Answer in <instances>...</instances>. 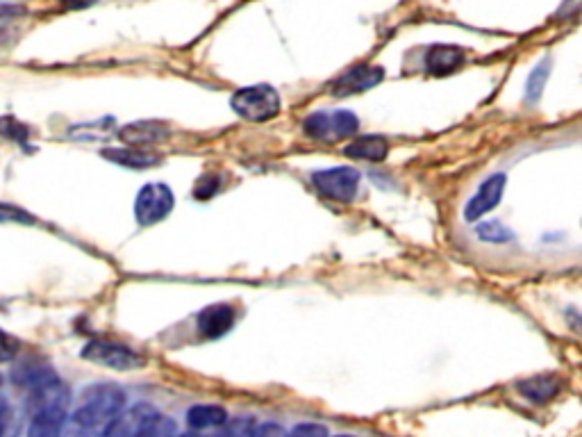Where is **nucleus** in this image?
<instances>
[{
    "label": "nucleus",
    "mask_w": 582,
    "mask_h": 437,
    "mask_svg": "<svg viewBox=\"0 0 582 437\" xmlns=\"http://www.w3.org/2000/svg\"><path fill=\"white\" fill-rule=\"evenodd\" d=\"M103 158L128 169H151L162 162V155H157L155 151H146V148L141 146L107 148V151H103Z\"/></svg>",
    "instance_id": "obj_13"
},
{
    "label": "nucleus",
    "mask_w": 582,
    "mask_h": 437,
    "mask_svg": "<svg viewBox=\"0 0 582 437\" xmlns=\"http://www.w3.org/2000/svg\"><path fill=\"white\" fill-rule=\"evenodd\" d=\"M119 137L123 144L146 148V146H155L164 142V139L169 137V128L155 121H139V123H130V126H123L119 130Z\"/></svg>",
    "instance_id": "obj_12"
},
{
    "label": "nucleus",
    "mask_w": 582,
    "mask_h": 437,
    "mask_svg": "<svg viewBox=\"0 0 582 437\" xmlns=\"http://www.w3.org/2000/svg\"><path fill=\"white\" fill-rule=\"evenodd\" d=\"M289 437H330L328 428L321 424H301L291 431Z\"/></svg>",
    "instance_id": "obj_25"
},
{
    "label": "nucleus",
    "mask_w": 582,
    "mask_h": 437,
    "mask_svg": "<svg viewBox=\"0 0 582 437\" xmlns=\"http://www.w3.org/2000/svg\"><path fill=\"white\" fill-rule=\"evenodd\" d=\"M332 117V139H346L355 137L360 130V119L348 110H337L330 114Z\"/></svg>",
    "instance_id": "obj_19"
},
{
    "label": "nucleus",
    "mask_w": 582,
    "mask_h": 437,
    "mask_svg": "<svg viewBox=\"0 0 582 437\" xmlns=\"http://www.w3.org/2000/svg\"><path fill=\"white\" fill-rule=\"evenodd\" d=\"M344 155L351 160L364 162H385L389 155V142L380 135H364L355 137L351 144L344 148Z\"/></svg>",
    "instance_id": "obj_14"
},
{
    "label": "nucleus",
    "mask_w": 582,
    "mask_h": 437,
    "mask_svg": "<svg viewBox=\"0 0 582 437\" xmlns=\"http://www.w3.org/2000/svg\"><path fill=\"white\" fill-rule=\"evenodd\" d=\"M157 417V410L148 403H139L135 408L121 410L114 417V422L107 428L105 437H139L146 431V426Z\"/></svg>",
    "instance_id": "obj_7"
},
{
    "label": "nucleus",
    "mask_w": 582,
    "mask_h": 437,
    "mask_svg": "<svg viewBox=\"0 0 582 437\" xmlns=\"http://www.w3.org/2000/svg\"><path fill=\"white\" fill-rule=\"evenodd\" d=\"M478 239L485 244H507L514 239V233L503 224V221L492 219L478 226Z\"/></svg>",
    "instance_id": "obj_20"
},
{
    "label": "nucleus",
    "mask_w": 582,
    "mask_h": 437,
    "mask_svg": "<svg viewBox=\"0 0 582 437\" xmlns=\"http://www.w3.org/2000/svg\"><path fill=\"white\" fill-rule=\"evenodd\" d=\"M382 78H385V69L371 67V64H360V67L346 71L344 76H339L335 80V85H332V94L351 96V94L369 92V89L380 85Z\"/></svg>",
    "instance_id": "obj_8"
},
{
    "label": "nucleus",
    "mask_w": 582,
    "mask_h": 437,
    "mask_svg": "<svg viewBox=\"0 0 582 437\" xmlns=\"http://www.w3.org/2000/svg\"><path fill=\"white\" fill-rule=\"evenodd\" d=\"M303 133L307 137L317 139V142H328L332 139V117L328 112H314L303 121Z\"/></svg>",
    "instance_id": "obj_18"
},
{
    "label": "nucleus",
    "mask_w": 582,
    "mask_h": 437,
    "mask_svg": "<svg viewBox=\"0 0 582 437\" xmlns=\"http://www.w3.org/2000/svg\"><path fill=\"white\" fill-rule=\"evenodd\" d=\"M123 406H126V394L116 385L91 387L85 394V403L66 419L62 437H105Z\"/></svg>",
    "instance_id": "obj_1"
},
{
    "label": "nucleus",
    "mask_w": 582,
    "mask_h": 437,
    "mask_svg": "<svg viewBox=\"0 0 582 437\" xmlns=\"http://www.w3.org/2000/svg\"><path fill=\"white\" fill-rule=\"evenodd\" d=\"M582 12V0H564L560 12H557V19H571V16H578Z\"/></svg>",
    "instance_id": "obj_28"
},
{
    "label": "nucleus",
    "mask_w": 582,
    "mask_h": 437,
    "mask_svg": "<svg viewBox=\"0 0 582 437\" xmlns=\"http://www.w3.org/2000/svg\"><path fill=\"white\" fill-rule=\"evenodd\" d=\"M14 383L19 387H28V390H39V387H44L48 383L57 381L55 371L46 365V362H35V360H26L21 362L19 367L14 369Z\"/></svg>",
    "instance_id": "obj_15"
},
{
    "label": "nucleus",
    "mask_w": 582,
    "mask_h": 437,
    "mask_svg": "<svg viewBox=\"0 0 582 437\" xmlns=\"http://www.w3.org/2000/svg\"><path fill=\"white\" fill-rule=\"evenodd\" d=\"M82 358L94 362V365H101L114 371H135L146 367V358L141 356L139 351L130 349L126 344H116V342H105L96 340L89 342L80 353Z\"/></svg>",
    "instance_id": "obj_4"
},
{
    "label": "nucleus",
    "mask_w": 582,
    "mask_h": 437,
    "mask_svg": "<svg viewBox=\"0 0 582 437\" xmlns=\"http://www.w3.org/2000/svg\"><path fill=\"white\" fill-rule=\"evenodd\" d=\"M173 205H176V196L164 183H151L141 187L135 201V217L141 226L160 224L169 217Z\"/></svg>",
    "instance_id": "obj_5"
},
{
    "label": "nucleus",
    "mask_w": 582,
    "mask_h": 437,
    "mask_svg": "<svg viewBox=\"0 0 582 437\" xmlns=\"http://www.w3.org/2000/svg\"><path fill=\"white\" fill-rule=\"evenodd\" d=\"M339 437H353V435H339Z\"/></svg>",
    "instance_id": "obj_34"
},
{
    "label": "nucleus",
    "mask_w": 582,
    "mask_h": 437,
    "mask_svg": "<svg viewBox=\"0 0 582 437\" xmlns=\"http://www.w3.org/2000/svg\"><path fill=\"white\" fill-rule=\"evenodd\" d=\"M66 426V408H46L35 412L28 437H62Z\"/></svg>",
    "instance_id": "obj_16"
},
{
    "label": "nucleus",
    "mask_w": 582,
    "mask_h": 437,
    "mask_svg": "<svg viewBox=\"0 0 582 437\" xmlns=\"http://www.w3.org/2000/svg\"><path fill=\"white\" fill-rule=\"evenodd\" d=\"M187 424L196 431H205V428H219L228 424V412L221 406H194L187 410Z\"/></svg>",
    "instance_id": "obj_17"
},
{
    "label": "nucleus",
    "mask_w": 582,
    "mask_h": 437,
    "mask_svg": "<svg viewBox=\"0 0 582 437\" xmlns=\"http://www.w3.org/2000/svg\"><path fill=\"white\" fill-rule=\"evenodd\" d=\"M139 437H178V424L171 417L157 415Z\"/></svg>",
    "instance_id": "obj_22"
},
{
    "label": "nucleus",
    "mask_w": 582,
    "mask_h": 437,
    "mask_svg": "<svg viewBox=\"0 0 582 437\" xmlns=\"http://www.w3.org/2000/svg\"><path fill=\"white\" fill-rule=\"evenodd\" d=\"M360 171L353 167H332L312 173V185L323 199L335 203H353L360 192Z\"/></svg>",
    "instance_id": "obj_3"
},
{
    "label": "nucleus",
    "mask_w": 582,
    "mask_h": 437,
    "mask_svg": "<svg viewBox=\"0 0 582 437\" xmlns=\"http://www.w3.org/2000/svg\"><path fill=\"white\" fill-rule=\"evenodd\" d=\"M3 39H5V32H3V30H0V41H3Z\"/></svg>",
    "instance_id": "obj_33"
},
{
    "label": "nucleus",
    "mask_w": 582,
    "mask_h": 437,
    "mask_svg": "<svg viewBox=\"0 0 582 437\" xmlns=\"http://www.w3.org/2000/svg\"><path fill=\"white\" fill-rule=\"evenodd\" d=\"M5 217H10V221H21V224H30L32 221L30 214L16 210V208H7V205H0V219L7 221Z\"/></svg>",
    "instance_id": "obj_29"
},
{
    "label": "nucleus",
    "mask_w": 582,
    "mask_h": 437,
    "mask_svg": "<svg viewBox=\"0 0 582 437\" xmlns=\"http://www.w3.org/2000/svg\"><path fill=\"white\" fill-rule=\"evenodd\" d=\"M251 419H235V422L223 424V431H219L212 437H248L251 435Z\"/></svg>",
    "instance_id": "obj_23"
},
{
    "label": "nucleus",
    "mask_w": 582,
    "mask_h": 437,
    "mask_svg": "<svg viewBox=\"0 0 582 437\" xmlns=\"http://www.w3.org/2000/svg\"><path fill=\"white\" fill-rule=\"evenodd\" d=\"M14 433H16V424H14L12 410L3 406L0 408V437H12Z\"/></svg>",
    "instance_id": "obj_26"
},
{
    "label": "nucleus",
    "mask_w": 582,
    "mask_h": 437,
    "mask_svg": "<svg viewBox=\"0 0 582 437\" xmlns=\"http://www.w3.org/2000/svg\"><path fill=\"white\" fill-rule=\"evenodd\" d=\"M232 110H235L241 119L264 123L276 119L282 110L280 94L271 85H253L237 89L230 98Z\"/></svg>",
    "instance_id": "obj_2"
},
{
    "label": "nucleus",
    "mask_w": 582,
    "mask_h": 437,
    "mask_svg": "<svg viewBox=\"0 0 582 437\" xmlns=\"http://www.w3.org/2000/svg\"><path fill=\"white\" fill-rule=\"evenodd\" d=\"M182 437H203V435H196V433H191V435H182Z\"/></svg>",
    "instance_id": "obj_32"
},
{
    "label": "nucleus",
    "mask_w": 582,
    "mask_h": 437,
    "mask_svg": "<svg viewBox=\"0 0 582 437\" xmlns=\"http://www.w3.org/2000/svg\"><path fill=\"white\" fill-rule=\"evenodd\" d=\"M196 326L198 333L207 337V340H216V337L226 335L230 328L235 326V310H232V305L226 303L210 305V308H205L201 315H198Z\"/></svg>",
    "instance_id": "obj_10"
},
{
    "label": "nucleus",
    "mask_w": 582,
    "mask_h": 437,
    "mask_svg": "<svg viewBox=\"0 0 582 437\" xmlns=\"http://www.w3.org/2000/svg\"><path fill=\"white\" fill-rule=\"evenodd\" d=\"M21 344L16 340L14 335L5 333L3 328H0V362H10L16 358V353H19Z\"/></svg>",
    "instance_id": "obj_24"
},
{
    "label": "nucleus",
    "mask_w": 582,
    "mask_h": 437,
    "mask_svg": "<svg viewBox=\"0 0 582 437\" xmlns=\"http://www.w3.org/2000/svg\"><path fill=\"white\" fill-rule=\"evenodd\" d=\"M21 12H23L21 7H16V5H0V19H12V16Z\"/></svg>",
    "instance_id": "obj_31"
},
{
    "label": "nucleus",
    "mask_w": 582,
    "mask_h": 437,
    "mask_svg": "<svg viewBox=\"0 0 582 437\" xmlns=\"http://www.w3.org/2000/svg\"><path fill=\"white\" fill-rule=\"evenodd\" d=\"M505 185H507L505 173H494V176H489L485 183L478 187V192L467 201V205H464V219L473 224V221H480L485 214L496 210L505 194Z\"/></svg>",
    "instance_id": "obj_6"
},
{
    "label": "nucleus",
    "mask_w": 582,
    "mask_h": 437,
    "mask_svg": "<svg viewBox=\"0 0 582 437\" xmlns=\"http://www.w3.org/2000/svg\"><path fill=\"white\" fill-rule=\"evenodd\" d=\"M0 385H3V378H0Z\"/></svg>",
    "instance_id": "obj_35"
},
{
    "label": "nucleus",
    "mask_w": 582,
    "mask_h": 437,
    "mask_svg": "<svg viewBox=\"0 0 582 437\" xmlns=\"http://www.w3.org/2000/svg\"><path fill=\"white\" fill-rule=\"evenodd\" d=\"M64 7H69V10H82V7H89L94 5L96 0H60Z\"/></svg>",
    "instance_id": "obj_30"
},
{
    "label": "nucleus",
    "mask_w": 582,
    "mask_h": 437,
    "mask_svg": "<svg viewBox=\"0 0 582 437\" xmlns=\"http://www.w3.org/2000/svg\"><path fill=\"white\" fill-rule=\"evenodd\" d=\"M548 69H551V60L539 62L537 67L532 69V73L528 76V82H526V101L528 103H537L539 96H542L546 80H548Z\"/></svg>",
    "instance_id": "obj_21"
},
{
    "label": "nucleus",
    "mask_w": 582,
    "mask_h": 437,
    "mask_svg": "<svg viewBox=\"0 0 582 437\" xmlns=\"http://www.w3.org/2000/svg\"><path fill=\"white\" fill-rule=\"evenodd\" d=\"M517 390L523 399L542 406V403H548L555 397H560V392L564 390V378L557 374H539V376L526 378V381H519Z\"/></svg>",
    "instance_id": "obj_9"
},
{
    "label": "nucleus",
    "mask_w": 582,
    "mask_h": 437,
    "mask_svg": "<svg viewBox=\"0 0 582 437\" xmlns=\"http://www.w3.org/2000/svg\"><path fill=\"white\" fill-rule=\"evenodd\" d=\"M467 55L460 46H451V44H439L432 46L426 53V71L430 76H451L457 69L462 67Z\"/></svg>",
    "instance_id": "obj_11"
},
{
    "label": "nucleus",
    "mask_w": 582,
    "mask_h": 437,
    "mask_svg": "<svg viewBox=\"0 0 582 437\" xmlns=\"http://www.w3.org/2000/svg\"><path fill=\"white\" fill-rule=\"evenodd\" d=\"M248 437H289V435H287L285 428L278 426V424H262V426L253 428Z\"/></svg>",
    "instance_id": "obj_27"
}]
</instances>
